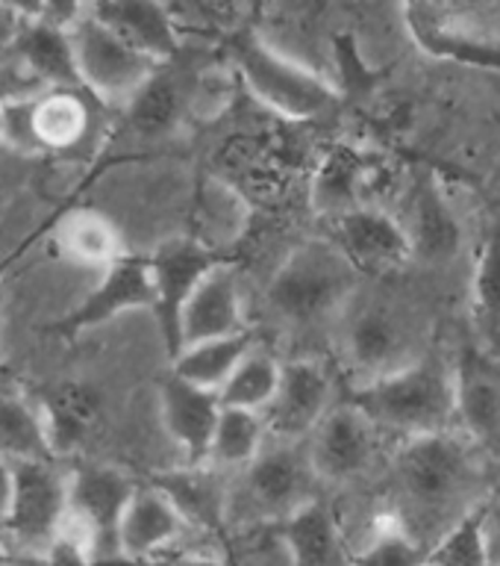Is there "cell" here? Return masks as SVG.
<instances>
[{
	"label": "cell",
	"mask_w": 500,
	"mask_h": 566,
	"mask_svg": "<svg viewBox=\"0 0 500 566\" xmlns=\"http://www.w3.org/2000/svg\"><path fill=\"white\" fill-rule=\"evenodd\" d=\"M360 272L333 239H312L291 251L268 283V304L291 325H316L353 295Z\"/></svg>",
	"instance_id": "cell-4"
},
{
	"label": "cell",
	"mask_w": 500,
	"mask_h": 566,
	"mask_svg": "<svg viewBox=\"0 0 500 566\" xmlns=\"http://www.w3.org/2000/svg\"><path fill=\"white\" fill-rule=\"evenodd\" d=\"M83 88L100 101H127L139 95L145 83L162 65L148 60L145 53L124 42L121 35L109 30L100 18L86 7V12L68 30Z\"/></svg>",
	"instance_id": "cell-7"
},
{
	"label": "cell",
	"mask_w": 500,
	"mask_h": 566,
	"mask_svg": "<svg viewBox=\"0 0 500 566\" xmlns=\"http://www.w3.org/2000/svg\"><path fill=\"white\" fill-rule=\"evenodd\" d=\"M159 405H162L166 431L174 437L177 446H183L189 467H203L210 460L215 428L224 410L219 392L194 387L171 371L159 387Z\"/></svg>",
	"instance_id": "cell-16"
},
{
	"label": "cell",
	"mask_w": 500,
	"mask_h": 566,
	"mask_svg": "<svg viewBox=\"0 0 500 566\" xmlns=\"http://www.w3.org/2000/svg\"><path fill=\"white\" fill-rule=\"evenodd\" d=\"M185 92L177 83V77H168L159 69L153 77L145 83L139 95L130 101V122L141 136H162L177 124L183 113Z\"/></svg>",
	"instance_id": "cell-33"
},
{
	"label": "cell",
	"mask_w": 500,
	"mask_h": 566,
	"mask_svg": "<svg viewBox=\"0 0 500 566\" xmlns=\"http://www.w3.org/2000/svg\"><path fill=\"white\" fill-rule=\"evenodd\" d=\"M344 352L357 371L365 375V380L383 378L389 371H397L401 357L406 352V334L389 310L365 307L351 318L344 331Z\"/></svg>",
	"instance_id": "cell-21"
},
{
	"label": "cell",
	"mask_w": 500,
	"mask_h": 566,
	"mask_svg": "<svg viewBox=\"0 0 500 566\" xmlns=\"http://www.w3.org/2000/svg\"><path fill=\"white\" fill-rule=\"evenodd\" d=\"M0 15H3V12H0Z\"/></svg>",
	"instance_id": "cell-44"
},
{
	"label": "cell",
	"mask_w": 500,
	"mask_h": 566,
	"mask_svg": "<svg viewBox=\"0 0 500 566\" xmlns=\"http://www.w3.org/2000/svg\"><path fill=\"white\" fill-rule=\"evenodd\" d=\"M333 384L321 363L316 360H289L283 363L280 389L274 396L272 407L265 410V424L277 440L298 442L307 433L325 422L330 407Z\"/></svg>",
	"instance_id": "cell-12"
},
{
	"label": "cell",
	"mask_w": 500,
	"mask_h": 566,
	"mask_svg": "<svg viewBox=\"0 0 500 566\" xmlns=\"http://www.w3.org/2000/svg\"><path fill=\"white\" fill-rule=\"evenodd\" d=\"M427 566H492L486 543V504L468 513L430 548Z\"/></svg>",
	"instance_id": "cell-35"
},
{
	"label": "cell",
	"mask_w": 500,
	"mask_h": 566,
	"mask_svg": "<svg viewBox=\"0 0 500 566\" xmlns=\"http://www.w3.org/2000/svg\"><path fill=\"white\" fill-rule=\"evenodd\" d=\"M242 298H238L236 277L227 265H215L185 304L180 322V343L194 345L206 339L242 334ZM180 348V352H183Z\"/></svg>",
	"instance_id": "cell-18"
},
{
	"label": "cell",
	"mask_w": 500,
	"mask_h": 566,
	"mask_svg": "<svg viewBox=\"0 0 500 566\" xmlns=\"http://www.w3.org/2000/svg\"><path fill=\"white\" fill-rule=\"evenodd\" d=\"M153 301H157V292H153L150 260L124 254L113 269H106L104 281L97 283L95 292L77 310H71L68 316L60 318L51 331L60 336H77L88 327L121 316L127 310H153Z\"/></svg>",
	"instance_id": "cell-14"
},
{
	"label": "cell",
	"mask_w": 500,
	"mask_h": 566,
	"mask_svg": "<svg viewBox=\"0 0 500 566\" xmlns=\"http://www.w3.org/2000/svg\"><path fill=\"white\" fill-rule=\"evenodd\" d=\"M171 566H230L227 560L221 557H206V555H189V557H177Z\"/></svg>",
	"instance_id": "cell-42"
},
{
	"label": "cell",
	"mask_w": 500,
	"mask_h": 566,
	"mask_svg": "<svg viewBox=\"0 0 500 566\" xmlns=\"http://www.w3.org/2000/svg\"><path fill=\"white\" fill-rule=\"evenodd\" d=\"M189 528L168 495L157 486H139L121 522V555L157 560Z\"/></svg>",
	"instance_id": "cell-20"
},
{
	"label": "cell",
	"mask_w": 500,
	"mask_h": 566,
	"mask_svg": "<svg viewBox=\"0 0 500 566\" xmlns=\"http://www.w3.org/2000/svg\"><path fill=\"white\" fill-rule=\"evenodd\" d=\"M336 53H339V69H342L344 74V83L351 88L362 92V88H369L371 83L377 80L369 69H365V62H362V56L357 53V48H353L351 35H339V39H336Z\"/></svg>",
	"instance_id": "cell-38"
},
{
	"label": "cell",
	"mask_w": 500,
	"mask_h": 566,
	"mask_svg": "<svg viewBox=\"0 0 500 566\" xmlns=\"http://www.w3.org/2000/svg\"><path fill=\"white\" fill-rule=\"evenodd\" d=\"M283 363L272 352L254 348L245 360L238 363L233 378L221 389V407H236V410H254L265 413L272 407L277 389H280Z\"/></svg>",
	"instance_id": "cell-30"
},
{
	"label": "cell",
	"mask_w": 500,
	"mask_h": 566,
	"mask_svg": "<svg viewBox=\"0 0 500 566\" xmlns=\"http://www.w3.org/2000/svg\"><path fill=\"white\" fill-rule=\"evenodd\" d=\"M374 424L353 405L333 407L309 442V460L318 481H351L374 460Z\"/></svg>",
	"instance_id": "cell-15"
},
{
	"label": "cell",
	"mask_w": 500,
	"mask_h": 566,
	"mask_svg": "<svg viewBox=\"0 0 500 566\" xmlns=\"http://www.w3.org/2000/svg\"><path fill=\"white\" fill-rule=\"evenodd\" d=\"M486 460L475 442L454 431L404 440L389 460L386 516L433 548L492 495Z\"/></svg>",
	"instance_id": "cell-1"
},
{
	"label": "cell",
	"mask_w": 500,
	"mask_h": 566,
	"mask_svg": "<svg viewBox=\"0 0 500 566\" xmlns=\"http://www.w3.org/2000/svg\"><path fill=\"white\" fill-rule=\"evenodd\" d=\"M0 458L15 463H56L47 419L18 396H0Z\"/></svg>",
	"instance_id": "cell-26"
},
{
	"label": "cell",
	"mask_w": 500,
	"mask_h": 566,
	"mask_svg": "<svg viewBox=\"0 0 500 566\" xmlns=\"http://www.w3.org/2000/svg\"><path fill=\"white\" fill-rule=\"evenodd\" d=\"M454 398L462 437L500 463V360L475 339L454 357Z\"/></svg>",
	"instance_id": "cell-10"
},
{
	"label": "cell",
	"mask_w": 500,
	"mask_h": 566,
	"mask_svg": "<svg viewBox=\"0 0 500 566\" xmlns=\"http://www.w3.org/2000/svg\"><path fill=\"white\" fill-rule=\"evenodd\" d=\"M35 97H7L0 104V139L9 142L12 148L42 150L35 136Z\"/></svg>",
	"instance_id": "cell-37"
},
{
	"label": "cell",
	"mask_w": 500,
	"mask_h": 566,
	"mask_svg": "<svg viewBox=\"0 0 500 566\" xmlns=\"http://www.w3.org/2000/svg\"><path fill=\"white\" fill-rule=\"evenodd\" d=\"M251 352H254V336L242 331V334L224 336V339H206V343L185 345L183 352L171 360L174 363L171 371H174L177 378L194 384V387L221 392L224 384L233 378V371L238 369V363L245 360Z\"/></svg>",
	"instance_id": "cell-25"
},
{
	"label": "cell",
	"mask_w": 500,
	"mask_h": 566,
	"mask_svg": "<svg viewBox=\"0 0 500 566\" xmlns=\"http://www.w3.org/2000/svg\"><path fill=\"white\" fill-rule=\"evenodd\" d=\"M475 322L483 348H500V228L483 242L475 272Z\"/></svg>",
	"instance_id": "cell-34"
},
{
	"label": "cell",
	"mask_w": 500,
	"mask_h": 566,
	"mask_svg": "<svg viewBox=\"0 0 500 566\" xmlns=\"http://www.w3.org/2000/svg\"><path fill=\"white\" fill-rule=\"evenodd\" d=\"M277 525L289 548L291 566H351V560L344 557L333 513L318 499Z\"/></svg>",
	"instance_id": "cell-24"
},
{
	"label": "cell",
	"mask_w": 500,
	"mask_h": 566,
	"mask_svg": "<svg viewBox=\"0 0 500 566\" xmlns=\"http://www.w3.org/2000/svg\"><path fill=\"white\" fill-rule=\"evenodd\" d=\"M406 30L424 53L468 69L500 71V9L477 3H406Z\"/></svg>",
	"instance_id": "cell-5"
},
{
	"label": "cell",
	"mask_w": 500,
	"mask_h": 566,
	"mask_svg": "<svg viewBox=\"0 0 500 566\" xmlns=\"http://www.w3.org/2000/svg\"><path fill=\"white\" fill-rule=\"evenodd\" d=\"M15 51L42 83H51L53 88H83L68 30L42 18H24L15 33Z\"/></svg>",
	"instance_id": "cell-23"
},
{
	"label": "cell",
	"mask_w": 500,
	"mask_h": 566,
	"mask_svg": "<svg viewBox=\"0 0 500 566\" xmlns=\"http://www.w3.org/2000/svg\"><path fill=\"white\" fill-rule=\"evenodd\" d=\"M406 237L413 245V256L424 263H448L462 248V228L454 216L442 186L433 175H422L413 186L409 198V219L404 221Z\"/></svg>",
	"instance_id": "cell-17"
},
{
	"label": "cell",
	"mask_w": 500,
	"mask_h": 566,
	"mask_svg": "<svg viewBox=\"0 0 500 566\" xmlns=\"http://www.w3.org/2000/svg\"><path fill=\"white\" fill-rule=\"evenodd\" d=\"M139 486L121 469L83 463L68 475V531L92 557L121 555V522Z\"/></svg>",
	"instance_id": "cell-8"
},
{
	"label": "cell",
	"mask_w": 500,
	"mask_h": 566,
	"mask_svg": "<svg viewBox=\"0 0 500 566\" xmlns=\"http://www.w3.org/2000/svg\"><path fill=\"white\" fill-rule=\"evenodd\" d=\"M62 254L71 256L74 263L92 265V269H113L124 256L121 237L106 216L95 210L71 212L62 219L60 233H56Z\"/></svg>",
	"instance_id": "cell-28"
},
{
	"label": "cell",
	"mask_w": 500,
	"mask_h": 566,
	"mask_svg": "<svg viewBox=\"0 0 500 566\" xmlns=\"http://www.w3.org/2000/svg\"><path fill=\"white\" fill-rule=\"evenodd\" d=\"M486 543L492 566H500V486L486 499Z\"/></svg>",
	"instance_id": "cell-39"
},
{
	"label": "cell",
	"mask_w": 500,
	"mask_h": 566,
	"mask_svg": "<svg viewBox=\"0 0 500 566\" xmlns=\"http://www.w3.org/2000/svg\"><path fill=\"white\" fill-rule=\"evenodd\" d=\"M92 12L130 48L159 65H168L180 53L174 12L162 3H95Z\"/></svg>",
	"instance_id": "cell-19"
},
{
	"label": "cell",
	"mask_w": 500,
	"mask_h": 566,
	"mask_svg": "<svg viewBox=\"0 0 500 566\" xmlns=\"http://www.w3.org/2000/svg\"><path fill=\"white\" fill-rule=\"evenodd\" d=\"M92 106L83 97V88H53L47 95L35 97V136L39 145L51 150L74 148L86 139Z\"/></svg>",
	"instance_id": "cell-27"
},
{
	"label": "cell",
	"mask_w": 500,
	"mask_h": 566,
	"mask_svg": "<svg viewBox=\"0 0 500 566\" xmlns=\"http://www.w3.org/2000/svg\"><path fill=\"white\" fill-rule=\"evenodd\" d=\"M9 548H12V546H9L7 537H3V534H0V560H3V557L9 555Z\"/></svg>",
	"instance_id": "cell-43"
},
{
	"label": "cell",
	"mask_w": 500,
	"mask_h": 566,
	"mask_svg": "<svg viewBox=\"0 0 500 566\" xmlns=\"http://www.w3.org/2000/svg\"><path fill=\"white\" fill-rule=\"evenodd\" d=\"M265 433H268V424L263 413L224 407L219 428H215V440H212L210 460L215 467L227 469L251 467L265 449Z\"/></svg>",
	"instance_id": "cell-31"
},
{
	"label": "cell",
	"mask_w": 500,
	"mask_h": 566,
	"mask_svg": "<svg viewBox=\"0 0 500 566\" xmlns=\"http://www.w3.org/2000/svg\"><path fill=\"white\" fill-rule=\"evenodd\" d=\"M236 493H230V520L238 513L242 525L283 522L291 513L316 502V469L309 451H300L298 442L277 440L265 446L251 467L242 469Z\"/></svg>",
	"instance_id": "cell-6"
},
{
	"label": "cell",
	"mask_w": 500,
	"mask_h": 566,
	"mask_svg": "<svg viewBox=\"0 0 500 566\" xmlns=\"http://www.w3.org/2000/svg\"><path fill=\"white\" fill-rule=\"evenodd\" d=\"M97 413V396L83 384H65L47 398V410H44V419H47V431H51L53 451L62 454V451L74 449L83 437H86L88 424Z\"/></svg>",
	"instance_id": "cell-32"
},
{
	"label": "cell",
	"mask_w": 500,
	"mask_h": 566,
	"mask_svg": "<svg viewBox=\"0 0 500 566\" xmlns=\"http://www.w3.org/2000/svg\"><path fill=\"white\" fill-rule=\"evenodd\" d=\"M369 546L353 557L351 566H427L430 548H424L418 539L406 534L397 522L383 516Z\"/></svg>",
	"instance_id": "cell-36"
},
{
	"label": "cell",
	"mask_w": 500,
	"mask_h": 566,
	"mask_svg": "<svg viewBox=\"0 0 500 566\" xmlns=\"http://www.w3.org/2000/svg\"><path fill=\"white\" fill-rule=\"evenodd\" d=\"M215 265H221L215 251L198 239H174L150 256V274H153V292H157L153 316H157L171 360L183 348L180 322H183L185 304L192 301L194 290Z\"/></svg>",
	"instance_id": "cell-11"
},
{
	"label": "cell",
	"mask_w": 500,
	"mask_h": 566,
	"mask_svg": "<svg viewBox=\"0 0 500 566\" xmlns=\"http://www.w3.org/2000/svg\"><path fill=\"white\" fill-rule=\"evenodd\" d=\"M12 499H15V469L9 460L0 458V534L7 528L9 513H12Z\"/></svg>",
	"instance_id": "cell-40"
},
{
	"label": "cell",
	"mask_w": 500,
	"mask_h": 566,
	"mask_svg": "<svg viewBox=\"0 0 500 566\" xmlns=\"http://www.w3.org/2000/svg\"><path fill=\"white\" fill-rule=\"evenodd\" d=\"M333 245L360 274L392 272L413 260L404 221L371 207H360L333 221Z\"/></svg>",
	"instance_id": "cell-13"
},
{
	"label": "cell",
	"mask_w": 500,
	"mask_h": 566,
	"mask_svg": "<svg viewBox=\"0 0 500 566\" xmlns=\"http://www.w3.org/2000/svg\"><path fill=\"white\" fill-rule=\"evenodd\" d=\"M362 177H365V159H362L360 150L348 148V145L330 150L318 168L312 201H316L318 210L333 216V221L342 219V216L362 207Z\"/></svg>",
	"instance_id": "cell-29"
},
{
	"label": "cell",
	"mask_w": 500,
	"mask_h": 566,
	"mask_svg": "<svg viewBox=\"0 0 500 566\" xmlns=\"http://www.w3.org/2000/svg\"><path fill=\"white\" fill-rule=\"evenodd\" d=\"M227 53L233 60V69L254 92L256 101H263L274 113L304 122V118H316L333 106V83H327L318 71L304 62L277 51L265 35L251 27L230 35Z\"/></svg>",
	"instance_id": "cell-3"
},
{
	"label": "cell",
	"mask_w": 500,
	"mask_h": 566,
	"mask_svg": "<svg viewBox=\"0 0 500 566\" xmlns=\"http://www.w3.org/2000/svg\"><path fill=\"white\" fill-rule=\"evenodd\" d=\"M348 405L374 428L401 433L404 440L450 431L457 422L454 366H445L439 357H415L397 371L351 389Z\"/></svg>",
	"instance_id": "cell-2"
},
{
	"label": "cell",
	"mask_w": 500,
	"mask_h": 566,
	"mask_svg": "<svg viewBox=\"0 0 500 566\" xmlns=\"http://www.w3.org/2000/svg\"><path fill=\"white\" fill-rule=\"evenodd\" d=\"M0 566H51L47 555H35V552H18L9 548V555L0 560Z\"/></svg>",
	"instance_id": "cell-41"
},
{
	"label": "cell",
	"mask_w": 500,
	"mask_h": 566,
	"mask_svg": "<svg viewBox=\"0 0 500 566\" xmlns=\"http://www.w3.org/2000/svg\"><path fill=\"white\" fill-rule=\"evenodd\" d=\"M153 486L168 495V502L174 504L189 528L219 534L230 520V490L212 469L185 467L162 472L153 478Z\"/></svg>",
	"instance_id": "cell-22"
},
{
	"label": "cell",
	"mask_w": 500,
	"mask_h": 566,
	"mask_svg": "<svg viewBox=\"0 0 500 566\" xmlns=\"http://www.w3.org/2000/svg\"><path fill=\"white\" fill-rule=\"evenodd\" d=\"M15 499L3 537L18 552L47 555L68 528V475L56 463H15Z\"/></svg>",
	"instance_id": "cell-9"
}]
</instances>
